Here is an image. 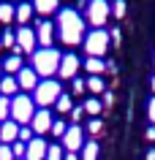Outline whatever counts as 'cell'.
I'll use <instances>...</instances> for the list:
<instances>
[{"mask_svg": "<svg viewBox=\"0 0 155 160\" xmlns=\"http://www.w3.org/2000/svg\"><path fill=\"white\" fill-rule=\"evenodd\" d=\"M11 149H14V158H19V160H25L27 144H22V141H14V144H11Z\"/></svg>", "mask_w": 155, "mask_h": 160, "instance_id": "31", "label": "cell"}, {"mask_svg": "<svg viewBox=\"0 0 155 160\" xmlns=\"http://www.w3.org/2000/svg\"><path fill=\"white\" fill-rule=\"evenodd\" d=\"M152 62H155V57H152Z\"/></svg>", "mask_w": 155, "mask_h": 160, "instance_id": "44", "label": "cell"}, {"mask_svg": "<svg viewBox=\"0 0 155 160\" xmlns=\"http://www.w3.org/2000/svg\"><path fill=\"white\" fill-rule=\"evenodd\" d=\"M19 90V82H17V76H3L0 79V95H6V98H14Z\"/></svg>", "mask_w": 155, "mask_h": 160, "instance_id": "16", "label": "cell"}, {"mask_svg": "<svg viewBox=\"0 0 155 160\" xmlns=\"http://www.w3.org/2000/svg\"><path fill=\"white\" fill-rule=\"evenodd\" d=\"M60 95H63L60 82H54V79H44V82H38V87L33 90V101H35V106L49 109V106H54V103H57V98H60Z\"/></svg>", "mask_w": 155, "mask_h": 160, "instance_id": "3", "label": "cell"}, {"mask_svg": "<svg viewBox=\"0 0 155 160\" xmlns=\"http://www.w3.org/2000/svg\"><path fill=\"white\" fill-rule=\"evenodd\" d=\"M85 68L90 76H101L103 71H106V62H103V57H87L85 60Z\"/></svg>", "mask_w": 155, "mask_h": 160, "instance_id": "18", "label": "cell"}, {"mask_svg": "<svg viewBox=\"0 0 155 160\" xmlns=\"http://www.w3.org/2000/svg\"><path fill=\"white\" fill-rule=\"evenodd\" d=\"M0 46H8V49H14V46H17V33L6 30V33L0 35Z\"/></svg>", "mask_w": 155, "mask_h": 160, "instance_id": "27", "label": "cell"}, {"mask_svg": "<svg viewBox=\"0 0 155 160\" xmlns=\"http://www.w3.org/2000/svg\"><path fill=\"white\" fill-rule=\"evenodd\" d=\"M6 119H11V98L0 95V122H6Z\"/></svg>", "mask_w": 155, "mask_h": 160, "instance_id": "24", "label": "cell"}, {"mask_svg": "<svg viewBox=\"0 0 155 160\" xmlns=\"http://www.w3.org/2000/svg\"><path fill=\"white\" fill-rule=\"evenodd\" d=\"M109 49V33L103 27H93V33L85 35V52L87 57H103Z\"/></svg>", "mask_w": 155, "mask_h": 160, "instance_id": "5", "label": "cell"}, {"mask_svg": "<svg viewBox=\"0 0 155 160\" xmlns=\"http://www.w3.org/2000/svg\"><path fill=\"white\" fill-rule=\"evenodd\" d=\"M65 130H68V125H65L63 119H54V122H52V136L63 138V136H65Z\"/></svg>", "mask_w": 155, "mask_h": 160, "instance_id": "29", "label": "cell"}, {"mask_svg": "<svg viewBox=\"0 0 155 160\" xmlns=\"http://www.w3.org/2000/svg\"><path fill=\"white\" fill-rule=\"evenodd\" d=\"M54 109L60 111V114H71V109H74V101H71V95L63 92L60 98H57V103H54Z\"/></svg>", "mask_w": 155, "mask_h": 160, "instance_id": "23", "label": "cell"}, {"mask_svg": "<svg viewBox=\"0 0 155 160\" xmlns=\"http://www.w3.org/2000/svg\"><path fill=\"white\" fill-rule=\"evenodd\" d=\"M60 60H63V54L54 46H49V49H35L33 52V71L38 76H44V79H49V76H54L60 71Z\"/></svg>", "mask_w": 155, "mask_h": 160, "instance_id": "2", "label": "cell"}, {"mask_svg": "<svg viewBox=\"0 0 155 160\" xmlns=\"http://www.w3.org/2000/svg\"><path fill=\"white\" fill-rule=\"evenodd\" d=\"M0 160H14V149H11V144H0Z\"/></svg>", "mask_w": 155, "mask_h": 160, "instance_id": "32", "label": "cell"}, {"mask_svg": "<svg viewBox=\"0 0 155 160\" xmlns=\"http://www.w3.org/2000/svg\"><path fill=\"white\" fill-rule=\"evenodd\" d=\"M17 82H19V90H35L38 87V73L33 68H22L17 73Z\"/></svg>", "mask_w": 155, "mask_h": 160, "instance_id": "14", "label": "cell"}, {"mask_svg": "<svg viewBox=\"0 0 155 160\" xmlns=\"http://www.w3.org/2000/svg\"><path fill=\"white\" fill-rule=\"evenodd\" d=\"M71 90H74V95H82L87 90V84L82 82V79H71Z\"/></svg>", "mask_w": 155, "mask_h": 160, "instance_id": "33", "label": "cell"}, {"mask_svg": "<svg viewBox=\"0 0 155 160\" xmlns=\"http://www.w3.org/2000/svg\"><path fill=\"white\" fill-rule=\"evenodd\" d=\"M82 114H85V106H74V109H71V119H74V125L82 119Z\"/></svg>", "mask_w": 155, "mask_h": 160, "instance_id": "34", "label": "cell"}, {"mask_svg": "<svg viewBox=\"0 0 155 160\" xmlns=\"http://www.w3.org/2000/svg\"><path fill=\"white\" fill-rule=\"evenodd\" d=\"M147 117H150V122L155 125V98H150V103H147Z\"/></svg>", "mask_w": 155, "mask_h": 160, "instance_id": "36", "label": "cell"}, {"mask_svg": "<svg viewBox=\"0 0 155 160\" xmlns=\"http://www.w3.org/2000/svg\"><path fill=\"white\" fill-rule=\"evenodd\" d=\"M79 65H82V60L76 57V54H63V60H60V79H76V71H79Z\"/></svg>", "mask_w": 155, "mask_h": 160, "instance_id": "10", "label": "cell"}, {"mask_svg": "<svg viewBox=\"0 0 155 160\" xmlns=\"http://www.w3.org/2000/svg\"><path fill=\"white\" fill-rule=\"evenodd\" d=\"M144 160H155V149H147V158Z\"/></svg>", "mask_w": 155, "mask_h": 160, "instance_id": "41", "label": "cell"}, {"mask_svg": "<svg viewBox=\"0 0 155 160\" xmlns=\"http://www.w3.org/2000/svg\"><path fill=\"white\" fill-rule=\"evenodd\" d=\"M14 19H17V8H14L11 3H0V22L8 25V22H14Z\"/></svg>", "mask_w": 155, "mask_h": 160, "instance_id": "20", "label": "cell"}, {"mask_svg": "<svg viewBox=\"0 0 155 160\" xmlns=\"http://www.w3.org/2000/svg\"><path fill=\"white\" fill-rule=\"evenodd\" d=\"M46 149H49V144L44 141L41 136H35L33 141L27 144V152H25V160H46Z\"/></svg>", "mask_w": 155, "mask_h": 160, "instance_id": "11", "label": "cell"}, {"mask_svg": "<svg viewBox=\"0 0 155 160\" xmlns=\"http://www.w3.org/2000/svg\"><path fill=\"white\" fill-rule=\"evenodd\" d=\"M52 111L49 109H38L35 111V117H33V122H30V128H33V133L35 136H44V133H49L52 130Z\"/></svg>", "mask_w": 155, "mask_h": 160, "instance_id": "9", "label": "cell"}, {"mask_svg": "<svg viewBox=\"0 0 155 160\" xmlns=\"http://www.w3.org/2000/svg\"><path fill=\"white\" fill-rule=\"evenodd\" d=\"M125 8H128V6H125V0H114V6H112V14L117 19H122L125 17Z\"/></svg>", "mask_w": 155, "mask_h": 160, "instance_id": "30", "label": "cell"}, {"mask_svg": "<svg viewBox=\"0 0 155 160\" xmlns=\"http://www.w3.org/2000/svg\"><path fill=\"white\" fill-rule=\"evenodd\" d=\"M147 141H155V125L147 128Z\"/></svg>", "mask_w": 155, "mask_h": 160, "instance_id": "39", "label": "cell"}, {"mask_svg": "<svg viewBox=\"0 0 155 160\" xmlns=\"http://www.w3.org/2000/svg\"><path fill=\"white\" fill-rule=\"evenodd\" d=\"M103 111V103L98 101V98H87L85 101V114H90V117H98Z\"/></svg>", "mask_w": 155, "mask_h": 160, "instance_id": "21", "label": "cell"}, {"mask_svg": "<svg viewBox=\"0 0 155 160\" xmlns=\"http://www.w3.org/2000/svg\"><path fill=\"white\" fill-rule=\"evenodd\" d=\"M87 128H90V133H101V128H103V122H101V119H90V125H87Z\"/></svg>", "mask_w": 155, "mask_h": 160, "instance_id": "35", "label": "cell"}, {"mask_svg": "<svg viewBox=\"0 0 155 160\" xmlns=\"http://www.w3.org/2000/svg\"><path fill=\"white\" fill-rule=\"evenodd\" d=\"M57 6H60V0H33V11L35 14H44V17L54 14Z\"/></svg>", "mask_w": 155, "mask_h": 160, "instance_id": "15", "label": "cell"}, {"mask_svg": "<svg viewBox=\"0 0 155 160\" xmlns=\"http://www.w3.org/2000/svg\"><path fill=\"white\" fill-rule=\"evenodd\" d=\"M35 117V101L30 95H14L11 98V119L17 125H30Z\"/></svg>", "mask_w": 155, "mask_h": 160, "instance_id": "4", "label": "cell"}, {"mask_svg": "<svg viewBox=\"0 0 155 160\" xmlns=\"http://www.w3.org/2000/svg\"><path fill=\"white\" fill-rule=\"evenodd\" d=\"M35 46H38V38H35V30H30V27H19L17 30V46H14V54H33Z\"/></svg>", "mask_w": 155, "mask_h": 160, "instance_id": "7", "label": "cell"}, {"mask_svg": "<svg viewBox=\"0 0 155 160\" xmlns=\"http://www.w3.org/2000/svg\"><path fill=\"white\" fill-rule=\"evenodd\" d=\"M65 158V152H63L60 144H49V149H46V160H63Z\"/></svg>", "mask_w": 155, "mask_h": 160, "instance_id": "26", "label": "cell"}, {"mask_svg": "<svg viewBox=\"0 0 155 160\" xmlns=\"http://www.w3.org/2000/svg\"><path fill=\"white\" fill-rule=\"evenodd\" d=\"M35 38H38V43H41V49H49L52 41H54V25H52L49 19H44V22H38V30H35Z\"/></svg>", "mask_w": 155, "mask_h": 160, "instance_id": "12", "label": "cell"}, {"mask_svg": "<svg viewBox=\"0 0 155 160\" xmlns=\"http://www.w3.org/2000/svg\"><path fill=\"white\" fill-rule=\"evenodd\" d=\"M22 68H25V65H22V57H19V54H11V57L3 60V71H6L8 76H17Z\"/></svg>", "mask_w": 155, "mask_h": 160, "instance_id": "17", "label": "cell"}, {"mask_svg": "<svg viewBox=\"0 0 155 160\" xmlns=\"http://www.w3.org/2000/svg\"><path fill=\"white\" fill-rule=\"evenodd\" d=\"M33 14H35V11H33V3H19V6H17V22L22 27L33 19Z\"/></svg>", "mask_w": 155, "mask_h": 160, "instance_id": "19", "label": "cell"}, {"mask_svg": "<svg viewBox=\"0 0 155 160\" xmlns=\"http://www.w3.org/2000/svg\"><path fill=\"white\" fill-rule=\"evenodd\" d=\"M0 79H3V62H0Z\"/></svg>", "mask_w": 155, "mask_h": 160, "instance_id": "43", "label": "cell"}, {"mask_svg": "<svg viewBox=\"0 0 155 160\" xmlns=\"http://www.w3.org/2000/svg\"><path fill=\"white\" fill-rule=\"evenodd\" d=\"M109 38H112V41H114V43H120V30H117V27H114L112 33H109Z\"/></svg>", "mask_w": 155, "mask_h": 160, "instance_id": "38", "label": "cell"}, {"mask_svg": "<svg viewBox=\"0 0 155 160\" xmlns=\"http://www.w3.org/2000/svg\"><path fill=\"white\" fill-rule=\"evenodd\" d=\"M57 33H60V41L65 46L85 43V19H82V14L74 8H63L57 14Z\"/></svg>", "mask_w": 155, "mask_h": 160, "instance_id": "1", "label": "cell"}, {"mask_svg": "<svg viewBox=\"0 0 155 160\" xmlns=\"http://www.w3.org/2000/svg\"><path fill=\"white\" fill-rule=\"evenodd\" d=\"M85 84H87V90H90V92H93V95L103 92V79H101V76H90V79H87V82H85Z\"/></svg>", "mask_w": 155, "mask_h": 160, "instance_id": "25", "label": "cell"}, {"mask_svg": "<svg viewBox=\"0 0 155 160\" xmlns=\"http://www.w3.org/2000/svg\"><path fill=\"white\" fill-rule=\"evenodd\" d=\"M101 103H103V106H112V103H114V95L112 92H103V101Z\"/></svg>", "mask_w": 155, "mask_h": 160, "instance_id": "37", "label": "cell"}, {"mask_svg": "<svg viewBox=\"0 0 155 160\" xmlns=\"http://www.w3.org/2000/svg\"><path fill=\"white\" fill-rule=\"evenodd\" d=\"M63 160H82V158H79L76 152H65V158H63Z\"/></svg>", "mask_w": 155, "mask_h": 160, "instance_id": "40", "label": "cell"}, {"mask_svg": "<svg viewBox=\"0 0 155 160\" xmlns=\"http://www.w3.org/2000/svg\"><path fill=\"white\" fill-rule=\"evenodd\" d=\"M82 160H98V141H85V147H82Z\"/></svg>", "mask_w": 155, "mask_h": 160, "instance_id": "22", "label": "cell"}, {"mask_svg": "<svg viewBox=\"0 0 155 160\" xmlns=\"http://www.w3.org/2000/svg\"><path fill=\"white\" fill-rule=\"evenodd\" d=\"M109 14H112L109 0H87V22L93 27H103Z\"/></svg>", "mask_w": 155, "mask_h": 160, "instance_id": "6", "label": "cell"}, {"mask_svg": "<svg viewBox=\"0 0 155 160\" xmlns=\"http://www.w3.org/2000/svg\"><path fill=\"white\" fill-rule=\"evenodd\" d=\"M33 138H35V133H33V128H30V125L19 128V141H22V144H30Z\"/></svg>", "mask_w": 155, "mask_h": 160, "instance_id": "28", "label": "cell"}, {"mask_svg": "<svg viewBox=\"0 0 155 160\" xmlns=\"http://www.w3.org/2000/svg\"><path fill=\"white\" fill-rule=\"evenodd\" d=\"M150 87H152V92H155V76H152V82H150Z\"/></svg>", "mask_w": 155, "mask_h": 160, "instance_id": "42", "label": "cell"}, {"mask_svg": "<svg viewBox=\"0 0 155 160\" xmlns=\"http://www.w3.org/2000/svg\"><path fill=\"white\" fill-rule=\"evenodd\" d=\"M60 141H63V149L65 152H79L85 147V133H82L79 125H68V130H65V136H63Z\"/></svg>", "mask_w": 155, "mask_h": 160, "instance_id": "8", "label": "cell"}, {"mask_svg": "<svg viewBox=\"0 0 155 160\" xmlns=\"http://www.w3.org/2000/svg\"><path fill=\"white\" fill-rule=\"evenodd\" d=\"M19 128H22V125H17L14 119L0 122V141H3V144H14V141H19Z\"/></svg>", "mask_w": 155, "mask_h": 160, "instance_id": "13", "label": "cell"}]
</instances>
